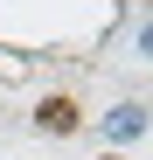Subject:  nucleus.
Here are the masks:
<instances>
[{
    "mask_svg": "<svg viewBox=\"0 0 153 160\" xmlns=\"http://www.w3.org/2000/svg\"><path fill=\"white\" fill-rule=\"evenodd\" d=\"M35 125H42V132H76V104H70V98H42Z\"/></svg>",
    "mask_w": 153,
    "mask_h": 160,
    "instance_id": "f257e3e1",
    "label": "nucleus"
},
{
    "mask_svg": "<svg viewBox=\"0 0 153 160\" xmlns=\"http://www.w3.org/2000/svg\"><path fill=\"white\" fill-rule=\"evenodd\" d=\"M105 132H111V139H139V132H146V104H118V112L105 118Z\"/></svg>",
    "mask_w": 153,
    "mask_h": 160,
    "instance_id": "f03ea898",
    "label": "nucleus"
}]
</instances>
